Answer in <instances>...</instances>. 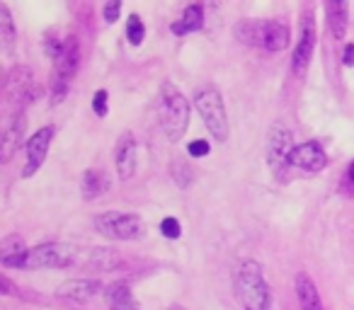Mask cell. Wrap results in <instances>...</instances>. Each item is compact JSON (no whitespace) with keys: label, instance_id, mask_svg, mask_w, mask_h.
Instances as JSON below:
<instances>
[{"label":"cell","instance_id":"1","mask_svg":"<svg viewBox=\"0 0 354 310\" xmlns=\"http://www.w3.org/2000/svg\"><path fill=\"white\" fill-rule=\"evenodd\" d=\"M158 114H160V126L165 136L170 141H180L189 124V102L172 83H162L158 95Z\"/></svg>","mask_w":354,"mask_h":310},{"label":"cell","instance_id":"2","mask_svg":"<svg viewBox=\"0 0 354 310\" xmlns=\"http://www.w3.org/2000/svg\"><path fill=\"white\" fill-rule=\"evenodd\" d=\"M78 262V250L66 242H44L32 247L17 260L6 262L3 267H17V269H64Z\"/></svg>","mask_w":354,"mask_h":310},{"label":"cell","instance_id":"3","mask_svg":"<svg viewBox=\"0 0 354 310\" xmlns=\"http://www.w3.org/2000/svg\"><path fill=\"white\" fill-rule=\"evenodd\" d=\"M236 37L248 46H262L267 51H281L289 46L291 32L277 20H245L236 27Z\"/></svg>","mask_w":354,"mask_h":310},{"label":"cell","instance_id":"4","mask_svg":"<svg viewBox=\"0 0 354 310\" xmlns=\"http://www.w3.org/2000/svg\"><path fill=\"white\" fill-rule=\"evenodd\" d=\"M238 298L245 310H270L272 308V289L267 286L262 269L257 262H243L238 269Z\"/></svg>","mask_w":354,"mask_h":310},{"label":"cell","instance_id":"5","mask_svg":"<svg viewBox=\"0 0 354 310\" xmlns=\"http://www.w3.org/2000/svg\"><path fill=\"white\" fill-rule=\"evenodd\" d=\"M194 104H197V112L202 117L204 126L209 128L216 141H226L228 138V117H226V107H223V99L218 95L216 88L207 85L194 95Z\"/></svg>","mask_w":354,"mask_h":310},{"label":"cell","instance_id":"6","mask_svg":"<svg viewBox=\"0 0 354 310\" xmlns=\"http://www.w3.org/2000/svg\"><path fill=\"white\" fill-rule=\"evenodd\" d=\"M78 64H80L78 39H75V37H68V39L64 41V51H61V56L56 59L54 75H51V102L54 104H59L66 99L68 88H71V80H73L75 70H78Z\"/></svg>","mask_w":354,"mask_h":310},{"label":"cell","instance_id":"7","mask_svg":"<svg viewBox=\"0 0 354 310\" xmlns=\"http://www.w3.org/2000/svg\"><path fill=\"white\" fill-rule=\"evenodd\" d=\"M95 228L100 235L109 240H138L146 233L143 221L136 213H122V211H104L95 216Z\"/></svg>","mask_w":354,"mask_h":310},{"label":"cell","instance_id":"8","mask_svg":"<svg viewBox=\"0 0 354 310\" xmlns=\"http://www.w3.org/2000/svg\"><path fill=\"white\" fill-rule=\"evenodd\" d=\"M294 143H291V131L284 124H274L270 128V138H267V160H270V168L274 170L277 177H284L286 168H289L291 151H294Z\"/></svg>","mask_w":354,"mask_h":310},{"label":"cell","instance_id":"9","mask_svg":"<svg viewBox=\"0 0 354 310\" xmlns=\"http://www.w3.org/2000/svg\"><path fill=\"white\" fill-rule=\"evenodd\" d=\"M35 95H39V90L32 85V70L27 66H15L8 73L6 80V97L15 107H25L35 99Z\"/></svg>","mask_w":354,"mask_h":310},{"label":"cell","instance_id":"10","mask_svg":"<svg viewBox=\"0 0 354 310\" xmlns=\"http://www.w3.org/2000/svg\"><path fill=\"white\" fill-rule=\"evenodd\" d=\"M27 131V117L22 112H15L3 122V136H0V158L3 163H10L12 155L20 151Z\"/></svg>","mask_w":354,"mask_h":310},{"label":"cell","instance_id":"11","mask_svg":"<svg viewBox=\"0 0 354 310\" xmlns=\"http://www.w3.org/2000/svg\"><path fill=\"white\" fill-rule=\"evenodd\" d=\"M51 138H54V126H44L27 141V165H25V170H22V177H32V175L44 165Z\"/></svg>","mask_w":354,"mask_h":310},{"label":"cell","instance_id":"12","mask_svg":"<svg viewBox=\"0 0 354 310\" xmlns=\"http://www.w3.org/2000/svg\"><path fill=\"white\" fill-rule=\"evenodd\" d=\"M313 49H315V22L310 15H306L301 20V35H299V44L294 49V73L304 75L308 68L310 59H313Z\"/></svg>","mask_w":354,"mask_h":310},{"label":"cell","instance_id":"13","mask_svg":"<svg viewBox=\"0 0 354 310\" xmlns=\"http://www.w3.org/2000/svg\"><path fill=\"white\" fill-rule=\"evenodd\" d=\"M289 163L294 165V168L306 170V173H320V170L328 165V155L320 151L318 143L308 141V143H301V146H296L294 151H291Z\"/></svg>","mask_w":354,"mask_h":310},{"label":"cell","instance_id":"14","mask_svg":"<svg viewBox=\"0 0 354 310\" xmlns=\"http://www.w3.org/2000/svg\"><path fill=\"white\" fill-rule=\"evenodd\" d=\"M102 291V284L97 279H68L56 289V296L73 303H88Z\"/></svg>","mask_w":354,"mask_h":310},{"label":"cell","instance_id":"15","mask_svg":"<svg viewBox=\"0 0 354 310\" xmlns=\"http://www.w3.org/2000/svg\"><path fill=\"white\" fill-rule=\"evenodd\" d=\"M114 163H117L119 180H131L136 175V141L131 133H124L114 148Z\"/></svg>","mask_w":354,"mask_h":310},{"label":"cell","instance_id":"16","mask_svg":"<svg viewBox=\"0 0 354 310\" xmlns=\"http://www.w3.org/2000/svg\"><path fill=\"white\" fill-rule=\"evenodd\" d=\"M296 296H299V303L304 310H323V300L318 296L313 279H310L306 271L296 274Z\"/></svg>","mask_w":354,"mask_h":310},{"label":"cell","instance_id":"17","mask_svg":"<svg viewBox=\"0 0 354 310\" xmlns=\"http://www.w3.org/2000/svg\"><path fill=\"white\" fill-rule=\"evenodd\" d=\"M104 296H107L109 310H141L136 300H133L131 289H129L127 284H122V281H117V284L109 286Z\"/></svg>","mask_w":354,"mask_h":310},{"label":"cell","instance_id":"18","mask_svg":"<svg viewBox=\"0 0 354 310\" xmlns=\"http://www.w3.org/2000/svg\"><path fill=\"white\" fill-rule=\"evenodd\" d=\"M202 25H204V10H202V6H189V8H185L183 20L172 22L170 30H172V35H187V32L202 30Z\"/></svg>","mask_w":354,"mask_h":310},{"label":"cell","instance_id":"19","mask_svg":"<svg viewBox=\"0 0 354 310\" xmlns=\"http://www.w3.org/2000/svg\"><path fill=\"white\" fill-rule=\"evenodd\" d=\"M328 12V25L333 30L335 39H344V32H347V6L339 3V0H330L325 6Z\"/></svg>","mask_w":354,"mask_h":310},{"label":"cell","instance_id":"20","mask_svg":"<svg viewBox=\"0 0 354 310\" xmlns=\"http://www.w3.org/2000/svg\"><path fill=\"white\" fill-rule=\"evenodd\" d=\"M109 182H107V175L102 170H88L83 175V182H80V189H83V197L85 199H97L107 192Z\"/></svg>","mask_w":354,"mask_h":310},{"label":"cell","instance_id":"21","mask_svg":"<svg viewBox=\"0 0 354 310\" xmlns=\"http://www.w3.org/2000/svg\"><path fill=\"white\" fill-rule=\"evenodd\" d=\"M0 46L6 51L15 46V22H12L6 3H0Z\"/></svg>","mask_w":354,"mask_h":310},{"label":"cell","instance_id":"22","mask_svg":"<svg viewBox=\"0 0 354 310\" xmlns=\"http://www.w3.org/2000/svg\"><path fill=\"white\" fill-rule=\"evenodd\" d=\"M119 264V255H114L112 250H93L88 257V267L97 271H112Z\"/></svg>","mask_w":354,"mask_h":310},{"label":"cell","instance_id":"23","mask_svg":"<svg viewBox=\"0 0 354 310\" xmlns=\"http://www.w3.org/2000/svg\"><path fill=\"white\" fill-rule=\"evenodd\" d=\"M25 240L20 235H6L3 242H0V262L6 264L10 260H17V257L25 255Z\"/></svg>","mask_w":354,"mask_h":310},{"label":"cell","instance_id":"24","mask_svg":"<svg viewBox=\"0 0 354 310\" xmlns=\"http://www.w3.org/2000/svg\"><path fill=\"white\" fill-rule=\"evenodd\" d=\"M170 173H172V180H175L180 187H187L189 182L194 180V173H192V168H189L187 163H185L183 158H175L170 163Z\"/></svg>","mask_w":354,"mask_h":310},{"label":"cell","instance_id":"25","mask_svg":"<svg viewBox=\"0 0 354 310\" xmlns=\"http://www.w3.org/2000/svg\"><path fill=\"white\" fill-rule=\"evenodd\" d=\"M127 37H129V41H131L133 46L141 44L143 37H146V27H143V22H141V17H138V15L129 17V22H127Z\"/></svg>","mask_w":354,"mask_h":310},{"label":"cell","instance_id":"26","mask_svg":"<svg viewBox=\"0 0 354 310\" xmlns=\"http://www.w3.org/2000/svg\"><path fill=\"white\" fill-rule=\"evenodd\" d=\"M180 231H183V228H180V223H177L175 218H165V221L160 223V233L165 238H170V240H177V238H180Z\"/></svg>","mask_w":354,"mask_h":310},{"label":"cell","instance_id":"27","mask_svg":"<svg viewBox=\"0 0 354 310\" xmlns=\"http://www.w3.org/2000/svg\"><path fill=\"white\" fill-rule=\"evenodd\" d=\"M93 109L97 112V117H107V93L104 90H97L93 95Z\"/></svg>","mask_w":354,"mask_h":310},{"label":"cell","instance_id":"28","mask_svg":"<svg viewBox=\"0 0 354 310\" xmlns=\"http://www.w3.org/2000/svg\"><path fill=\"white\" fill-rule=\"evenodd\" d=\"M119 12H122V3L119 0H109L107 6H104V20L112 25V22H117Z\"/></svg>","mask_w":354,"mask_h":310},{"label":"cell","instance_id":"29","mask_svg":"<svg viewBox=\"0 0 354 310\" xmlns=\"http://www.w3.org/2000/svg\"><path fill=\"white\" fill-rule=\"evenodd\" d=\"M189 153H192L194 158H204V155H209V141H204V138L192 141L189 143Z\"/></svg>","mask_w":354,"mask_h":310},{"label":"cell","instance_id":"30","mask_svg":"<svg viewBox=\"0 0 354 310\" xmlns=\"http://www.w3.org/2000/svg\"><path fill=\"white\" fill-rule=\"evenodd\" d=\"M0 291H3L6 296H12V293H15V286L10 284V279H8V276H0Z\"/></svg>","mask_w":354,"mask_h":310},{"label":"cell","instance_id":"31","mask_svg":"<svg viewBox=\"0 0 354 310\" xmlns=\"http://www.w3.org/2000/svg\"><path fill=\"white\" fill-rule=\"evenodd\" d=\"M344 66H354V44H347L344 46V59H342Z\"/></svg>","mask_w":354,"mask_h":310},{"label":"cell","instance_id":"32","mask_svg":"<svg viewBox=\"0 0 354 310\" xmlns=\"http://www.w3.org/2000/svg\"><path fill=\"white\" fill-rule=\"evenodd\" d=\"M349 180H352V184H354V163H352V168H349Z\"/></svg>","mask_w":354,"mask_h":310},{"label":"cell","instance_id":"33","mask_svg":"<svg viewBox=\"0 0 354 310\" xmlns=\"http://www.w3.org/2000/svg\"><path fill=\"white\" fill-rule=\"evenodd\" d=\"M170 310H185V308H183V305H172Z\"/></svg>","mask_w":354,"mask_h":310}]
</instances>
